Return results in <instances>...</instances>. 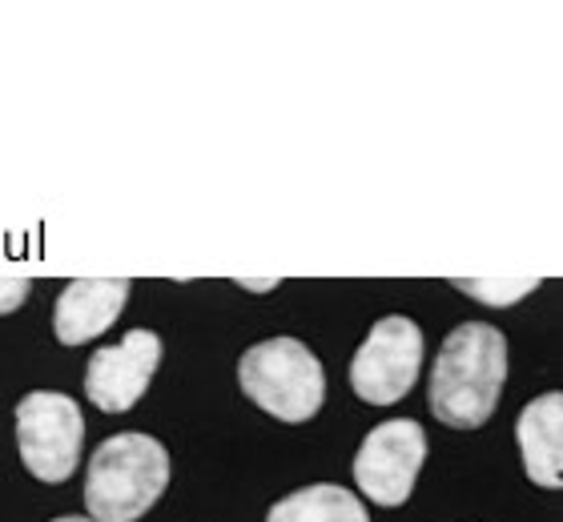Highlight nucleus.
<instances>
[{
    "label": "nucleus",
    "instance_id": "nucleus-1",
    "mask_svg": "<svg viewBox=\"0 0 563 522\" xmlns=\"http://www.w3.org/2000/svg\"><path fill=\"white\" fill-rule=\"evenodd\" d=\"M504 382L507 337L487 322L455 325L431 370V414L443 426L479 430L499 407Z\"/></svg>",
    "mask_w": 563,
    "mask_h": 522
},
{
    "label": "nucleus",
    "instance_id": "nucleus-2",
    "mask_svg": "<svg viewBox=\"0 0 563 522\" xmlns=\"http://www.w3.org/2000/svg\"><path fill=\"white\" fill-rule=\"evenodd\" d=\"M169 487V454L150 434H113L89 458L85 507L93 522H137Z\"/></svg>",
    "mask_w": 563,
    "mask_h": 522
},
{
    "label": "nucleus",
    "instance_id": "nucleus-3",
    "mask_svg": "<svg viewBox=\"0 0 563 522\" xmlns=\"http://www.w3.org/2000/svg\"><path fill=\"white\" fill-rule=\"evenodd\" d=\"M238 386L282 422H310L327 398V374L298 337H266L238 362Z\"/></svg>",
    "mask_w": 563,
    "mask_h": 522
},
{
    "label": "nucleus",
    "instance_id": "nucleus-4",
    "mask_svg": "<svg viewBox=\"0 0 563 522\" xmlns=\"http://www.w3.org/2000/svg\"><path fill=\"white\" fill-rule=\"evenodd\" d=\"M16 446L29 475L41 482H65L81 463L85 414L69 395L33 390L16 402Z\"/></svg>",
    "mask_w": 563,
    "mask_h": 522
},
{
    "label": "nucleus",
    "instance_id": "nucleus-5",
    "mask_svg": "<svg viewBox=\"0 0 563 522\" xmlns=\"http://www.w3.org/2000/svg\"><path fill=\"white\" fill-rule=\"evenodd\" d=\"M419 366H422V330L411 318L390 313V318H378L371 325L366 342L354 354L351 386L354 395L363 398V402H371V407H395L399 398L411 395Z\"/></svg>",
    "mask_w": 563,
    "mask_h": 522
},
{
    "label": "nucleus",
    "instance_id": "nucleus-6",
    "mask_svg": "<svg viewBox=\"0 0 563 522\" xmlns=\"http://www.w3.org/2000/svg\"><path fill=\"white\" fill-rule=\"evenodd\" d=\"M422 458H427V434L419 422L390 418L371 430L354 454V482L378 507H402L411 499Z\"/></svg>",
    "mask_w": 563,
    "mask_h": 522
},
{
    "label": "nucleus",
    "instance_id": "nucleus-7",
    "mask_svg": "<svg viewBox=\"0 0 563 522\" xmlns=\"http://www.w3.org/2000/svg\"><path fill=\"white\" fill-rule=\"evenodd\" d=\"M162 366V337L153 330H130L118 346H101L85 366V395L106 414H125L150 390Z\"/></svg>",
    "mask_w": 563,
    "mask_h": 522
},
{
    "label": "nucleus",
    "instance_id": "nucleus-8",
    "mask_svg": "<svg viewBox=\"0 0 563 522\" xmlns=\"http://www.w3.org/2000/svg\"><path fill=\"white\" fill-rule=\"evenodd\" d=\"M130 302L125 278H77L69 281L53 310V334L60 346H85L118 322Z\"/></svg>",
    "mask_w": 563,
    "mask_h": 522
},
{
    "label": "nucleus",
    "instance_id": "nucleus-9",
    "mask_svg": "<svg viewBox=\"0 0 563 522\" xmlns=\"http://www.w3.org/2000/svg\"><path fill=\"white\" fill-rule=\"evenodd\" d=\"M519 454H523V470L536 487L560 490L563 487V395L552 390L543 398H531L519 410L516 422Z\"/></svg>",
    "mask_w": 563,
    "mask_h": 522
},
{
    "label": "nucleus",
    "instance_id": "nucleus-10",
    "mask_svg": "<svg viewBox=\"0 0 563 522\" xmlns=\"http://www.w3.org/2000/svg\"><path fill=\"white\" fill-rule=\"evenodd\" d=\"M266 522H371V519H366V507L354 499L351 490L318 482V487L294 490V495L274 502Z\"/></svg>",
    "mask_w": 563,
    "mask_h": 522
},
{
    "label": "nucleus",
    "instance_id": "nucleus-11",
    "mask_svg": "<svg viewBox=\"0 0 563 522\" xmlns=\"http://www.w3.org/2000/svg\"><path fill=\"white\" fill-rule=\"evenodd\" d=\"M459 293H467V298H475V302L483 306H495V310H507V306L523 302L531 290H540V278L531 274V278H463L455 281Z\"/></svg>",
    "mask_w": 563,
    "mask_h": 522
},
{
    "label": "nucleus",
    "instance_id": "nucleus-12",
    "mask_svg": "<svg viewBox=\"0 0 563 522\" xmlns=\"http://www.w3.org/2000/svg\"><path fill=\"white\" fill-rule=\"evenodd\" d=\"M29 290H33V281L29 278H0V313L21 310Z\"/></svg>",
    "mask_w": 563,
    "mask_h": 522
},
{
    "label": "nucleus",
    "instance_id": "nucleus-13",
    "mask_svg": "<svg viewBox=\"0 0 563 522\" xmlns=\"http://www.w3.org/2000/svg\"><path fill=\"white\" fill-rule=\"evenodd\" d=\"M238 286H242V290H250V293H266V290H274L278 281H238Z\"/></svg>",
    "mask_w": 563,
    "mask_h": 522
},
{
    "label": "nucleus",
    "instance_id": "nucleus-14",
    "mask_svg": "<svg viewBox=\"0 0 563 522\" xmlns=\"http://www.w3.org/2000/svg\"><path fill=\"white\" fill-rule=\"evenodd\" d=\"M53 522H93V519H81V514H65V519H53Z\"/></svg>",
    "mask_w": 563,
    "mask_h": 522
}]
</instances>
